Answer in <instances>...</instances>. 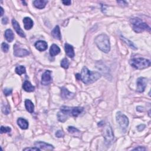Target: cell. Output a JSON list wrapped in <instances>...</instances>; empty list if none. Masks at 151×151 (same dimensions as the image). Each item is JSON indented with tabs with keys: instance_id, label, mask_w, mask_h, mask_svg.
Wrapping results in <instances>:
<instances>
[{
	"instance_id": "e0dca14e",
	"label": "cell",
	"mask_w": 151,
	"mask_h": 151,
	"mask_svg": "<svg viewBox=\"0 0 151 151\" xmlns=\"http://www.w3.org/2000/svg\"><path fill=\"white\" fill-rule=\"evenodd\" d=\"M17 124L20 128L24 129V130L27 129L28 128V125H29L27 120L22 117H19L18 119Z\"/></svg>"
},
{
	"instance_id": "f35d334b",
	"label": "cell",
	"mask_w": 151,
	"mask_h": 151,
	"mask_svg": "<svg viewBox=\"0 0 151 151\" xmlns=\"http://www.w3.org/2000/svg\"><path fill=\"white\" fill-rule=\"evenodd\" d=\"M76 79L77 80H80V74H79V73L76 74Z\"/></svg>"
},
{
	"instance_id": "7a4b0ae2",
	"label": "cell",
	"mask_w": 151,
	"mask_h": 151,
	"mask_svg": "<svg viewBox=\"0 0 151 151\" xmlns=\"http://www.w3.org/2000/svg\"><path fill=\"white\" fill-rule=\"evenodd\" d=\"M95 42L97 47L105 53H107L110 50V44L109 38L105 34H100L95 40Z\"/></svg>"
},
{
	"instance_id": "4fadbf2b",
	"label": "cell",
	"mask_w": 151,
	"mask_h": 151,
	"mask_svg": "<svg viewBox=\"0 0 151 151\" xmlns=\"http://www.w3.org/2000/svg\"><path fill=\"white\" fill-rule=\"evenodd\" d=\"M74 96V93L69 92L66 88L64 87L61 88V97L63 99H71L73 98Z\"/></svg>"
},
{
	"instance_id": "d4e9b609",
	"label": "cell",
	"mask_w": 151,
	"mask_h": 151,
	"mask_svg": "<svg viewBox=\"0 0 151 151\" xmlns=\"http://www.w3.org/2000/svg\"><path fill=\"white\" fill-rule=\"evenodd\" d=\"M15 73L18 74L19 76H21L23 74L26 73V67L23 66H17L15 68Z\"/></svg>"
},
{
	"instance_id": "2e32d148",
	"label": "cell",
	"mask_w": 151,
	"mask_h": 151,
	"mask_svg": "<svg viewBox=\"0 0 151 151\" xmlns=\"http://www.w3.org/2000/svg\"><path fill=\"white\" fill-rule=\"evenodd\" d=\"M23 23L24 24V28L27 30L32 29L34 25L33 21L30 17H25L23 19Z\"/></svg>"
},
{
	"instance_id": "e575fe53",
	"label": "cell",
	"mask_w": 151,
	"mask_h": 151,
	"mask_svg": "<svg viewBox=\"0 0 151 151\" xmlns=\"http://www.w3.org/2000/svg\"><path fill=\"white\" fill-rule=\"evenodd\" d=\"M62 3L65 5H71V4H72V1H70V0H66V1H63Z\"/></svg>"
},
{
	"instance_id": "30bf717a",
	"label": "cell",
	"mask_w": 151,
	"mask_h": 151,
	"mask_svg": "<svg viewBox=\"0 0 151 151\" xmlns=\"http://www.w3.org/2000/svg\"><path fill=\"white\" fill-rule=\"evenodd\" d=\"M52 72L50 70H46L42 77V84L44 86H47L52 82V77L51 76Z\"/></svg>"
},
{
	"instance_id": "f1b7e54d",
	"label": "cell",
	"mask_w": 151,
	"mask_h": 151,
	"mask_svg": "<svg viewBox=\"0 0 151 151\" xmlns=\"http://www.w3.org/2000/svg\"><path fill=\"white\" fill-rule=\"evenodd\" d=\"M1 49L4 53H7L8 52V50H9L8 44L6 43H4V42L3 43L1 44Z\"/></svg>"
},
{
	"instance_id": "9a60e30c",
	"label": "cell",
	"mask_w": 151,
	"mask_h": 151,
	"mask_svg": "<svg viewBox=\"0 0 151 151\" xmlns=\"http://www.w3.org/2000/svg\"><path fill=\"white\" fill-rule=\"evenodd\" d=\"M64 49L66 54L68 57L71 58H73L74 57L75 53L74 51V48L72 45H70L68 43H66L64 44Z\"/></svg>"
},
{
	"instance_id": "8d00e7d4",
	"label": "cell",
	"mask_w": 151,
	"mask_h": 151,
	"mask_svg": "<svg viewBox=\"0 0 151 151\" xmlns=\"http://www.w3.org/2000/svg\"><path fill=\"white\" fill-rule=\"evenodd\" d=\"M117 3L118 4H119L120 5H128L127 2L125 1H117Z\"/></svg>"
},
{
	"instance_id": "8fae6325",
	"label": "cell",
	"mask_w": 151,
	"mask_h": 151,
	"mask_svg": "<svg viewBox=\"0 0 151 151\" xmlns=\"http://www.w3.org/2000/svg\"><path fill=\"white\" fill-rule=\"evenodd\" d=\"M34 145L40 150H53L54 149V147L52 145L42 141H37L35 142Z\"/></svg>"
},
{
	"instance_id": "5b68a950",
	"label": "cell",
	"mask_w": 151,
	"mask_h": 151,
	"mask_svg": "<svg viewBox=\"0 0 151 151\" xmlns=\"http://www.w3.org/2000/svg\"><path fill=\"white\" fill-rule=\"evenodd\" d=\"M130 64L136 69L141 70L149 67L150 66L149 60L144 58H134L129 61Z\"/></svg>"
},
{
	"instance_id": "ab89813d",
	"label": "cell",
	"mask_w": 151,
	"mask_h": 151,
	"mask_svg": "<svg viewBox=\"0 0 151 151\" xmlns=\"http://www.w3.org/2000/svg\"><path fill=\"white\" fill-rule=\"evenodd\" d=\"M4 14V9L3 7H1V16L2 17Z\"/></svg>"
},
{
	"instance_id": "1f68e13d",
	"label": "cell",
	"mask_w": 151,
	"mask_h": 151,
	"mask_svg": "<svg viewBox=\"0 0 151 151\" xmlns=\"http://www.w3.org/2000/svg\"><path fill=\"white\" fill-rule=\"evenodd\" d=\"M13 92L12 89H4V93L6 96L11 95Z\"/></svg>"
},
{
	"instance_id": "f546056e",
	"label": "cell",
	"mask_w": 151,
	"mask_h": 151,
	"mask_svg": "<svg viewBox=\"0 0 151 151\" xmlns=\"http://www.w3.org/2000/svg\"><path fill=\"white\" fill-rule=\"evenodd\" d=\"M68 131L70 133H72V134H74L76 132H80L79 129H77V128H76L75 127H73V126H68Z\"/></svg>"
},
{
	"instance_id": "5bb4252c",
	"label": "cell",
	"mask_w": 151,
	"mask_h": 151,
	"mask_svg": "<svg viewBox=\"0 0 151 151\" xmlns=\"http://www.w3.org/2000/svg\"><path fill=\"white\" fill-rule=\"evenodd\" d=\"M34 46L36 49L40 52L46 51L48 47L47 43L45 41H43V40H39V41L35 43Z\"/></svg>"
},
{
	"instance_id": "4316f807",
	"label": "cell",
	"mask_w": 151,
	"mask_h": 151,
	"mask_svg": "<svg viewBox=\"0 0 151 151\" xmlns=\"http://www.w3.org/2000/svg\"><path fill=\"white\" fill-rule=\"evenodd\" d=\"M11 131V128H9L8 126H1V129H0V132H1V134L4 133H8Z\"/></svg>"
},
{
	"instance_id": "cb8c5ba5",
	"label": "cell",
	"mask_w": 151,
	"mask_h": 151,
	"mask_svg": "<svg viewBox=\"0 0 151 151\" xmlns=\"http://www.w3.org/2000/svg\"><path fill=\"white\" fill-rule=\"evenodd\" d=\"M120 38H121L122 40H123V41L126 44H128L130 48L134 49V50H137V47L135 46V45L134 44V43L130 41V40H129V39L125 38V37L121 36H120Z\"/></svg>"
},
{
	"instance_id": "44dd1931",
	"label": "cell",
	"mask_w": 151,
	"mask_h": 151,
	"mask_svg": "<svg viewBox=\"0 0 151 151\" xmlns=\"http://www.w3.org/2000/svg\"><path fill=\"white\" fill-rule=\"evenodd\" d=\"M25 106L26 109L27 111L30 113H33L34 110V105L33 103L29 99H27L25 100Z\"/></svg>"
},
{
	"instance_id": "d590c367",
	"label": "cell",
	"mask_w": 151,
	"mask_h": 151,
	"mask_svg": "<svg viewBox=\"0 0 151 151\" xmlns=\"http://www.w3.org/2000/svg\"><path fill=\"white\" fill-rule=\"evenodd\" d=\"M134 150H146V149L145 148H144V147H142V146H138L136 148H134L133 149Z\"/></svg>"
},
{
	"instance_id": "83f0119b",
	"label": "cell",
	"mask_w": 151,
	"mask_h": 151,
	"mask_svg": "<svg viewBox=\"0 0 151 151\" xmlns=\"http://www.w3.org/2000/svg\"><path fill=\"white\" fill-rule=\"evenodd\" d=\"M2 112H3L4 114L5 115H8L10 112V108L9 106L8 105H3L2 107Z\"/></svg>"
},
{
	"instance_id": "603a6c76",
	"label": "cell",
	"mask_w": 151,
	"mask_h": 151,
	"mask_svg": "<svg viewBox=\"0 0 151 151\" xmlns=\"http://www.w3.org/2000/svg\"><path fill=\"white\" fill-rule=\"evenodd\" d=\"M4 36H5L6 40L9 43L12 42L14 40V33L11 29L6 30V31L5 32Z\"/></svg>"
},
{
	"instance_id": "d6a6232c",
	"label": "cell",
	"mask_w": 151,
	"mask_h": 151,
	"mask_svg": "<svg viewBox=\"0 0 151 151\" xmlns=\"http://www.w3.org/2000/svg\"><path fill=\"white\" fill-rule=\"evenodd\" d=\"M23 150H41L37 147H34V148H26L24 149Z\"/></svg>"
},
{
	"instance_id": "52a82bcc",
	"label": "cell",
	"mask_w": 151,
	"mask_h": 151,
	"mask_svg": "<svg viewBox=\"0 0 151 151\" xmlns=\"http://www.w3.org/2000/svg\"><path fill=\"white\" fill-rule=\"evenodd\" d=\"M103 136L105 138V143L107 145L111 144L113 142L114 135L111 126L109 123H107L103 129Z\"/></svg>"
},
{
	"instance_id": "ba28073f",
	"label": "cell",
	"mask_w": 151,
	"mask_h": 151,
	"mask_svg": "<svg viewBox=\"0 0 151 151\" xmlns=\"http://www.w3.org/2000/svg\"><path fill=\"white\" fill-rule=\"evenodd\" d=\"M148 83V79L145 77H140L137 79V91L139 93H142L145 91Z\"/></svg>"
},
{
	"instance_id": "7402d4cb",
	"label": "cell",
	"mask_w": 151,
	"mask_h": 151,
	"mask_svg": "<svg viewBox=\"0 0 151 151\" xmlns=\"http://www.w3.org/2000/svg\"><path fill=\"white\" fill-rule=\"evenodd\" d=\"M52 36L57 40H60L62 39V35L60 33V30L58 26H56L52 32Z\"/></svg>"
},
{
	"instance_id": "6da1fadb",
	"label": "cell",
	"mask_w": 151,
	"mask_h": 151,
	"mask_svg": "<svg viewBox=\"0 0 151 151\" xmlns=\"http://www.w3.org/2000/svg\"><path fill=\"white\" fill-rule=\"evenodd\" d=\"M100 77L101 74L99 72L90 71L86 67H83L80 74V80L86 85L92 84Z\"/></svg>"
},
{
	"instance_id": "484cf974",
	"label": "cell",
	"mask_w": 151,
	"mask_h": 151,
	"mask_svg": "<svg viewBox=\"0 0 151 151\" xmlns=\"http://www.w3.org/2000/svg\"><path fill=\"white\" fill-rule=\"evenodd\" d=\"M61 67L65 68V69H67L69 67V62H68V60L67 58H63L62 62H61Z\"/></svg>"
},
{
	"instance_id": "d6986e66",
	"label": "cell",
	"mask_w": 151,
	"mask_h": 151,
	"mask_svg": "<svg viewBox=\"0 0 151 151\" xmlns=\"http://www.w3.org/2000/svg\"><path fill=\"white\" fill-rule=\"evenodd\" d=\"M23 88L26 92H34L35 90V87L33 86L28 80H26L24 82L23 85Z\"/></svg>"
},
{
	"instance_id": "ffe728a7",
	"label": "cell",
	"mask_w": 151,
	"mask_h": 151,
	"mask_svg": "<svg viewBox=\"0 0 151 151\" xmlns=\"http://www.w3.org/2000/svg\"><path fill=\"white\" fill-rule=\"evenodd\" d=\"M60 52V48L55 44L52 45L50 48V54L52 57H54L58 54Z\"/></svg>"
},
{
	"instance_id": "277c9868",
	"label": "cell",
	"mask_w": 151,
	"mask_h": 151,
	"mask_svg": "<svg viewBox=\"0 0 151 151\" xmlns=\"http://www.w3.org/2000/svg\"><path fill=\"white\" fill-rule=\"evenodd\" d=\"M130 23L133 26L134 31L137 33H140L144 31H150V27L142 20L138 18H133L130 19Z\"/></svg>"
},
{
	"instance_id": "8992f818",
	"label": "cell",
	"mask_w": 151,
	"mask_h": 151,
	"mask_svg": "<svg viewBox=\"0 0 151 151\" xmlns=\"http://www.w3.org/2000/svg\"><path fill=\"white\" fill-rule=\"evenodd\" d=\"M116 121L119 123L120 129L123 133L127 131L128 127L129 126V119L128 117L121 112H117L116 115Z\"/></svg>"
},
{
	"instance_id": "3957f363",
	"label": "cell",
	"mask_w": 151,
	"mask_h": 151,
	"mask_svg": "<svg viewBox=\"0 0 151 151\" xmlns=\"http://www.w3.org/2000/svg\"><path fill=\"white\" fill-rule=\"evenodd\" d=\"M83 110L84 109L82 107H68L63 106L60 108V112L68 119V116L77 117L82 113Z\"/></svg>"
},
{
	"instance_id": "9c48e42d",
	"label": "cell",
	"mask_w": 151,
	"mask_h": 151,
	"mask_svg": "<svg viewBox=\"0 0 151 151\" xmlns=\"http://www.w3.org/2000/svg\"><path fill=\"white\" fill-rule=\"evenodd\" d=\"M29 54H30V53L28 50L19 47L18 44H15L14 46V55L15 57H23Z\"/></svg>"
},
{
	"instance_id": "ac0fdd59",
	"label": "cell",
	"mask_w": 151,
	"mask_h": 151,
	"mask_svg": "<svg viewBox=\"0 0 151 151\" xmlns=\"http://www.w3.org/2000/svg\"><path fill=\"white\" fill-rule=\"evenodd\" d=\"M47 3L48 1H46V0H36L33 1L34 7L38 9L44 8Z\"/></svg>"
},
{
	"instance_id": "4dcf8cb0",
	"label": "cell",
	"mask_w": 151,
	"mask_h": 151,
	"mask_svg": "<svg viewBox=\"0 0 151 151\" xmlns=\"http://www.w3.org/2000/svg\"><path fill=\"white\" fill-rule=\"evenodd\" d=\"M55 135H56V136L57 138H63L64 136V133L63 132V130H57V131L56 132Z\"/></svg>"
},
{
	"instance_id": "7c38bea8",
	"label": "cell",
	"mask_w": 151,
	"mask_h": 151,
	"mask_svg": "<svg viewBox=\"0 0 151 151\" xmlns=\"http://www.w3.org/2000/svg\"><path fill=\"white\" fill-rule=\"evenodd\" d=\"M12 24H13V26L15 30V32H17V33L19 36H21V37L25 38L26 37V35L24 34V32L23 31V30L21 28V27H20L18 23L16 21L15 19H13L12 20Z\"/></svg>"
},
{
	"instance_id": "836d02e7",
	"label": "cell",
	"mask_w": 151,
	"mask_h": 151,
	"mask_svg": "<svg viewBox=\"0 0 151 151\" xmlns=\"http://www.w3.org/2000/svg\"><path fill=\"white\" fill-rule=\"evenodd\" d=\"M145 127H146V126L145 125H139L138 127H137V129H138V130H139V131H142V130L145 128Z\"/></svg>"
},
{
	"instance_id": "74e56055",
	"label": "cell",
	"mask_w": 151,
	"mask_h": 151,
	"mask_svg": "<svg viewBox=\"0 0 151 151\" xmlns=\"http://www.w3.org/2000/svg\"><path fill=\"white\" fill-rule=\"evenodd\" d=\"M8 22V19L7 18H3L2 19V23L4 24H6Z\"/></svg>"
}]
</instances>
